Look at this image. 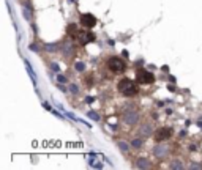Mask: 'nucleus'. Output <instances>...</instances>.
Instances as JSON below:
<instances>
[{
    "mask_svg": "<svg viewBox=\"0 0 202 170\" xmlns=\"http://www.w3.org/2000/svg\"><path fill=\"white\" fill-rule=\"evenodd\" d=\"M117 88H119V91H120L122 95H125V96H134V95L137 93V85H136L131 79H126V77L119 82Z\"/></svg>",
    "mask_w": 202,
    "mask_h": 170,
    "instance_id": "1",
    "label": "nucleus"
},
{
    "mask_svg": "<svg viewBox=\"0 0 202 170\" xmlns=\"http://www.w3.org/2000/svg\"><path fill=\"white\" fill-rule=\"evenodd\" d=\"M108 66H109V69L112 73H117V74L125 71V62L122 58H119V57H111L109 62H108Z\"/></svg>",
    "mask_w": 202,
    "mask_h": 170,
    "instance_id": "2",
    "label": "nucleus"
},
{
    "mask_svg": "<svg viewBox=\"0 0 202 170\" xmlns=\"http://www.w3.org/2000/svg\"><path fill=\"white\" fill-rule=\"evenodd\" d=\"M136 79H137V82H139V84H153L155 76H153L152 73L145 71V69H137V73H136Z\"/></svg>",
    "mask_w": 202,
    "mask_h": 170,
    "instance_id": "3",
    "label": "nucleus"
},
{
    "mask_svg": "<svg viewBox=\"0 0 202 170\" xmlns=\"http://www.w3.org/2000/svg\"><path fill=\"white\" fill-rule=\"evenodd\" d=\"M79 22L84 25V27H87V29H92V27H95L96 25V18L93 16V14H82L81 16V19H79Z\"/></svg>",
    "mask_w": 202,
    "mask_h": 170,
    "instance_id": "4",
    "label": "nucleus"
},
{
    "mask_svg": "<svg viewBox=\"0 0 202 170\" xmlns=\"http://www.w3.org/2000/svg\"><path fill=\"white\" fill-rule=\"evenodd\" d=\"M171 135H172V129H169V128H160V129L155 132V139H156L158 142L167 140Z\"/></svg>",
    "mask_w": 202,
    "mask_h": 170,
    "instance_id": "5",
    "label": "nucleus"
},
{
    "mask_svg": "<svg viewBox=\"0 0 202 170\" xmlns=\"http://www.w3.org/2000/svg\"><path fill=\"white\" fill-rule=\"evenodd\" d=\"M77 40L82 43V44H88L92 41H95V35L92 32H79L77 33Z\"/></svg>",
    "mask_w": 202,
    "mask_h": 170,
    "instance_id": "6",
    "label": "nucleus"
},
{
    "mask_svg": "<svg viewBox=\"0 0 202 170\" xmlns=\"http://www.w3.org/2000/svg\"><path fill=\"white\" fill-rule=\"evenodd\" d=\"M123 120H125V123H128V124H136L137 120H139V115H137L136 112H126L125 117H123Z\"/></svg>",
    "mask_w": 202,
    "mask_h": 170,
    "instance_id": "7",
    "label": "nucleus"
},
{
    "mask_svg": "<svg viewBox=\"0 0 202 170\" xmlns=\"http://www.w3.org/2000/svg\"><path fill=\"white\" fill-rule=\"evenodd\" d=\"M153 153H155V156H158V157H164V156L169 153V150H167V146L158 145V146H155V148H153Z\"/></svg>",
    "mask_w": 202,
    "mask_h": 170,
    "instance_id": "8",
    "label": "nucleus"
},
{
    "mask_svg": "<svg viewBox=\"0 0 202 170\" xmlns=\"http://www.w3.org/2000/svg\"><path fill=\"white\" fill-rule=\"evenodd\" d=\"M66 33H68L70 36H73V38L77 36V33H79V32H77V25H76V24H70V25L66 27Z\"/></svg>",
    "mask_w": 202,
    "mask_h": 170,
    "instance_id": "9",
    "label": "nucleus"
},
{
    "mask_svg": "<svg viewBox=\"0 0 202 170\" xmlns=\"http://www.w3.org/2000/svg\"><path fill=\"white\" fill-rule=\"evenodd\" d=\"M139 168H149L150 167V162L147 159H137V164H136Z\"/></svg>",
    "mask_w": 202,
    "mask_h": 170,
    "instance_id": "10",
    "label": "nucleus"
},
{
    "mask_svg": "<svg viewBox=\"0 0 202 170\" xmlns=\"http://www.w3.org/2000/svg\"><path fill=\"white\" fill-rule=\"evenodd\" d=\"M141 132H142L144 135H152V129H150V126H149V124L142 126V128H141Z\"/></svg>",
    "mask_w": 202,
    "mask_h": 170,
    "instance_id": "11",
    "label": "nucleus"
},
{
    "mask_svg": "<svg viewBox=\"0 0 202 170\" xmlns=\"http://www.w3.org/2000/svg\"><path fill=\"white\" fill-rule=\"evenodd\" d=\"M74 66H76V69H77V71H81V73L85 69V65H84L82 62H76V65H74Z\"/></svg>",
    "mask_w": 202,
    "mask_h": 170,
    "instance_id": "12",
    "label": "nucleus"
},
{
    "mask_svg": "<svg viewBox=\"0 0 202 170\" xmlns=\"http://www.w3.org/2000/svg\"><path fill=\"white\" fill-rule=\"evenodd\" d=\"M25 66H27V71H29V74H30V77L33 79V82H35V73H33V69L30 68V65H29V62H25Z\"/></svg>",
    "mask_w": 202,
    "mask_h": 170,
    "instance_id": "13",
    "label": "nucleus"
},
{
    "mask_svg": "<svg viewBox=\"0 0 202 170\" xmlns=\"http://www.w3.org/2000/svg\"><path fill=\"white\" fill-rule=\"evenodd\" d=\"M88 117H90V118H93V120H99L98 113H96V112H93V110H88Z\"/></svg>",
    "mask_w": 202,
    "mask_h": 170,
    "instance_id": "14",
    "label": "nucleus"
},
{
    "mask_svg": "<svg viewBox=\"0 0 202 170\" xmlns=\"http://www.w3.org/2000/svg\"><path fill=\"white\" fill-rule=\"evenodd\" d=\"M119 148H120L122 151H126V150H128V143H125V142H119Z\"/></svg>",
    "mask_w": 202,
    "mask_h": 170,
    "instance_id": "15",
    "label": "nucleus"
},
{
    "mask_svg": "<svg viewBox=\"0 0 202 170\" xmlns=\"http://www.w3.org/2000/svg\"><path fill=\"white\" fill-rule=\"evenodd\" d=\"M63 51H65V54H71V52H73V47H71L70 44H66V46L63 47Z\"/></svg>",
    "mask_w": 202,
    "mask_h": 170,
    "instance_id": "16",
    "label": "nucleus"
},
{
    "mask_svg": "<svg viewBox=\"0 0 202 170\" xmlns=\"http://www.w3.org/2000/svg\"><path fill=\"white\" fill-rule=\"evenodd\" d=\"M182 162H172V168H182Z\"/></svg>",
    "mask_w": 202,
    "mask_h": 170,
    "instance_id": "17",
    "label": "nucleus"
},
{
    "mask_svg": "<svg viewBox=\"0 0 202 170\" xmlns=\"http://www.w3.org/2000/svg\"><path fill=\"white\" fill-rule=\"evenodd\" d=\"M141 145H142V142H141V140H137V139H136V140H133V146H141Z\"/></svg>",
    "mask_w": 202,
    "mask_h": 170,
    "instance_id": "18",
    "label": "nucleus"
},
{
    "mask_svg": "<svg viewBox=\"0 0 202 170\" xmlns=\"http://www.w3.org/2000/svg\"><path fill=\"white\" fill-rule=\"evenodd\" d=\"M46 49H48V51H55V44H48Z\"/></svg>",
    "mask_w": 202,
    "mask_h": 170,
    "instance_id": "19",
    "label": "nucleus"
},
{
    "mask_svg": "<svg viewBox=\"0 0 202 170\" xmlns=\"http://www.w3.org/2000/svg\"><path fill=\"white\" fill-rule=\"evenodd\" d=\"M57 79H59V82H65L66 79H65V76H62V74H59L57 76Z\"/></svg>",
    "mask_w": 202,
    "mask_h": 170,
    "instance_id": "20",
    "label": "nucleus"
},
{
    "mask_svg": "<svg viewBox=\"0 0 202 170\" xmlns=\"http://www.w3.org/2000/svg\"><path fill=\"white\" fill-rule=\"evenodd\" d=\"M71 91H73V93H77L79 90H77V87H76V85H71Z\"/></svg>",
    "mask_w": 202,
    "mask_h": 170,
    "instance_id": "21",
    "label": "nucleus"
},
{
    "mask_svg": "<svg viewBox=\"0 0 202 170\" xmlns=\"http://www.w3.org/2000/svg\"><path fill=\"white\" fill-rule=\"evenodd\" d=\"M191 167H193V168H200L202 165H199V164H191Z\"/></svg>",
    "mask_w": 202,
    "mask_h": 170,
    "instance_id": "22",
    "label": "nucleus"
},
{
    "mask_svg": "<svg viewBox=\"0 0 202 170\" xmlns=\"http://www.w3.org/2000/svg\"><path fill=\"white\" fill-rule=\"evenodd\" d=\"M85 102H88V104H90V102H93V98H90V96H88V98L85 99Z\"/></svg>",
    "mask_w": 202,
    "mask_h": 170,
    "instance_id": "23",
    "label": "nucleus"
},
{
    "mask_svg": "<svg viewBox=\"0 0 202 170\" xmlns=\"http://www.w3.org/2000/svg\"><path fill=\"white\" fill-rule=\"evenodd\" d=\"M197 124H199V126H200V128H202V121H199V123H197Z\"/></svg>",
    "mask_w": 202,
    "mask_h": 170,
    "instance_id": "24",
    "label": "nucleus"
}]
</instances>
